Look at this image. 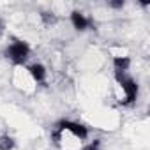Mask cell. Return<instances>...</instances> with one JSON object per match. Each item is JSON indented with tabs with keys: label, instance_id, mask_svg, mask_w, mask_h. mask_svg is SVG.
I'll return each instance as SVG.
<instances>
[{
	"label": "cell",
	"instance_id": "obj_1",
	"mask_svg": "<svg viewBox=\"0 0 150 150\" xmlns=\"http://www.w3.org/2000/svg\"><path fill=\"white\" fill-rule=\"evenodd\" d=\"M115 94L120 104L129 106L138 99V83L127 72H115Z\"/></svg>",
	"mask_w": 150,
	"mask_h": 150
},
{
	"label": "cell",
	"instance_id": "obj_2",
	"mask_svg": "<svg viewBox=\"0 0 150 150\" xmlns=\"http://www.w3.org/2000/svg\"><path fill=\"white\" fill-rule=\"evenodd\" d=\"M6 57L14 64V65H25L27 60L30 58V46L28 42L21 41V39H14L7 50H6Z\"/></svg>",
	"mask_w": 150,
	"mask_h": 150
},
{
	"label": "cell",
	"instance_id": "obj_3",
	"mask_svg": "<svg viewBox=\"0 0 150 150\" xmlns=\"http://www.w3.org/2000/svg\"><path fill=\"white\" fill-rule=\"evenodd\" d=\"M57 127L67 131V132L72 134L74 138H78L81 143H85V141L88 139V134H90V131H88L87 125H83V124H80V122H74V120H60V122L57 124Z\"/></svg>",
	"mask_w": 150,
	"mask_h": 150
},
{
	"label": "cell",
	"instance_id": "obj_4",
	"mask_svg": "<svg viewBox=\"0 0 150 150\" xmlns=\"http://www.w3.org/2000/svg\"><path fill=\"white\" fill-rule=\"evenodd\" d=\"M27 74H28V78L34 81V83H44L46 81V76H48V71L42 64H30L27 67Z\"/></svg>",
	"mask_w": 150,
	"mask_h": 150
},
{
	"label": "cell",
	"instance_id": "obj_5",
	"mask_svg": "<svg viewBox=\"0 0 150 150\" xmlns=\"http://www.w3.org/2000/svg\"><path fill=\"white\" fill-rule=\"evenodd\" d=\"M69 18H71L72 27L76 28V30H80V32H83V30H87V28L90 27V20H88L81 11H72Z\"/></svg>",
	"mask_w": 150,
	"mask_h": 150
},
{
	"label": "cell",
	"instance_id": "obj_6",
	"mask_svg": "<svg viewBox=\"0 0 150 150\" xmlns=\"http://www.w3.org/2000/svg\"><path fill=\"white\" fill-rule=\"evenodd\" d=\"M131 67V57L125 53L120 55H113V69L115 72H127Z\"/></svg>",
	"mask_w": 150,
	"mask_h": 150
},
{
	"label": "cell",
	"instance_id": "obj_7",
	"mask_svg": "<svg viewBox=\"0 0 150 150\" xmlns=\"http://www.w3.org/2000/svg\"><path fill=\"white\" fill-rule=\"evenodd\" d=\"M14 146H16V141L13 136L9 134L0 136V150H14Z\"/></svg>",
	"mask_w": 150,
	"mask_h": 150
},
{
	"label": "cell",
	"instance_id": "obj_8",
	"mask_svg": "<svg viewBox=\"0 0 150 150\" xmlns=\"http://www.w3.org/2000/svg\"><path fill=\"white\" fill-rule=\"evenodd\" d=\"M80 150H101V139H94V141L83 145Z\"/></svg>",
	"mask_w": 150,
	"mask_h": 150
},
{
	"label": "cell",
	"instance_id": "obj_9",
	"mask_svg": "<svg viewBox=\"0 0 150 150\" xmlns=\"http://www.w3.org/2000/svg\"><path fill=\"white\" fill-rule=\"evenodd\" d=\"M110 7H113V9H122V7H124V0H117V2H110Z\"/></svg>",
	"mask_w": 150,
	"mask_h": 150
},
{
	"label": "cell",
	"instance_id": "obj_10",
	"mask_svg": "<svg viewBox=\"0 0 150 150\" xmlns=\"http://www.w3.org/2000/svg\"><path fill=\"white\" fill-rule=\"evenodd\" d=\"M0 28H2V21H0Z\"/></svg>",
	"mask_w": 150,
	"mask_h": 150
}]
</instances>
